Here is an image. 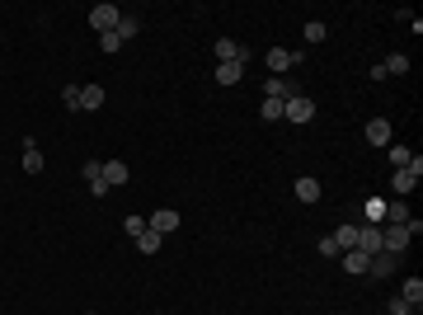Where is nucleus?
<instances>
[{
	"mask_svg": "<svg viewBox=\"0 0 423 315\" xmlns=\"http://www.w3.org/2000/svg\"><path fill=\"white\" fill-rule=\"evenodd\" d=\"M419 179H423V160L409 156V165H404V170H395V193H400V198H409V193L419 188Z\"/></svg>",
	"mask_w": 423,
	"mask_h": 315,
	"instance_id": "1",
	"label": "nucleus"
},
{
	"mask_svg": "<svg viewBox=\"0 0 423 315\" xmlns=\"http://www.w3.org/2000/svg\"><path fill=\"white\" fill-rule=\"evenodd\" d=\"M118 19H123V10H118V5H94V10H90V24L99 28V33H113V28H118Z\"/></svg>",
	"mask_w": 423,
	"mask_h": 315,
	"instance_id": "2",
	"label": "nucleus"
},
{
	"mask_svg": "<svg viewBox=\"0 0 423 315\" xmlns=\"http://www.w3.org/2000/svg\"><path fill=\"white\" fill-rule=\"evenodd\" d=\"M282 118H287V123H311V118H316V99H306V94L287 99V104H282Z\"/></svg>",
	"mask_w": 423,
	"mask_h": 315,
	"instance_id": "3",
	"label": "nucleus"
},
{
	"mask_svg": "<svg viewBox=\"0 0 423 315\" xmlns=\"http://www.w3.org/2000/svg\"><path fill=\"white\" fill-rule=\"evenodd\" d=\"M216 61H249V48L245 43H236V38H216Z\"/></svg>",
	"mask_w": 423,
	"mask_h": 315,
	"instance_id": "4",
	"label": "nucleus"
},
{
	"mask_svg": "<svg viewBox=\"0 0 423 315\" xmlns=\"http://www.w3.org/2000/svg\"><path fill=\"white\" fill-rule=\"evenodd\" d=\"M296 94H301V90H296V85H291L287 76L264 80V99H282V104H287V99H296Z\"/></svg>",
	"mask_w": 423,
	"mask_h": 315,
	"instance_id": "5",
	"label": "nucleus"
},
{
	"mask_svg": "<svg viewBox=\"0 0 423 315\" xmlns=\"http://www.w3.org/2000/svg\"><path fill=\"white\" fill-rule=\"evenodd\" d=\"M409 226H381V250H391V254H400L404 245H409Z\"/></svg>",
	"mask_w": 423,
	"mask_h": 315,
	"instance_id": "6",
	"label": "nucleus"
},
{
	"mask_svg": "<svg viewBox=\"0 0 423 315\" xmlns=\"http://www.w3.org/2000/svg\"><path fill=\"white\" fill-rule=\"evenodd\" d=\"M264 61H268V71H273V76H282V71H291V66L301 61V52H287V48H273V52H264Z\"/></svg>",
	"mask_w": 423,
	"mask_h": 315,
	"instance_id": "7",
	"label": "nucleus"
},
{
	"mask_svg": "<svg viewBox=\"0 0 423 315\" xmlns=\"http://www.w3.org/2000/svg\"><path fill=\"white\" fill-rule=\"evenodd\" d=\"M146 226H151V231H160V236H169V231H179V212H174V207H156Z\"/></svg>",
	"mask_w": 423,
	"mask_h": 315,
	"instance_id": "8",
	"label": "nucleus"
},
{
	"mask_svg": "<svg viewBox=\"0 0 423 315\" xmlns=\"http://www.w3.org/2000/svg\"><path fill=\"white\" fill-rule=\"evenodd\" d=\"M353 250H362V254H381V226H358V245Z\"/></svg>",
	"mask_w": 423,
	"mask_h": 315,
	"instance_id": "9",
	"label": "nucleus"
},
{
	"mask_svg": "<svg viewBox=\"0 0 423 315\" xmlns=\"http://www.w3.org/2000/svg\"><path fill=\"white\" fill-rule=\"evenodd\" d=\"M362 136H367V146H391V123H386V118H371L367 128H362Z\"/></svg>",
	"mask_w": 423,
	"mask_h": 315,
	"instance_id": "10",
	"label": "nucleus"
},
{
	"mask_svg": "<svg viewBox=\"0 0 423 315\" xmlns=\"http://www.w3.org/2000/svg\"><path fill=\"white\" fill-rule=\"evenodd\" d=\"M104 108V85H80V113H99Z\"/></svg>",
	"mask_w": 423,
	"mask_h": 315,
	"instance_id": "11",
	"label": "nucleus"
},
{
	"mask_svg": "<svg viewBox=\"0 0 423 315\" xmlns=\"http://www.w3.org/2000/svg\"><path fill=\"white\" fill-rule=\"evenodd\" d=\"M127 179H132V170H127L123 160H104V184L108 188H123Z\"/></svg>",
	"mask_w": 423,
	"mask_h": 315,
	"instance_id": "12",
	"label": "nucleus"
},
{
	"mask_svg": "<svg viewBox=\"0 0 423 315\" xmlns=\"http://www.w3.org/2000/svg\"><path fill=\"white\" fill-rule=\"evenodd\" d=\"M400 268V254H391V250H381V254H371V268L367 273H376V278H391Z\"/></svg>",
	"mask_w": 423,
	"mask_h": 315,
	"instance_id": "13",
	"label": "nucleus"
},
{
	"mask_svg": "<svg viewBox=\"0 0 423 315\" xmlns=\"http://www.w3.org/2000/svg\"><path fill=\"white\" fill-rule=\"evenodd\" d=\"M245 80V61H216V85H240Z\"/></svg>",
	"mask_w": 423,
	"mask_h": 315,
	"instance_id": "14",
	"label": "nucleus"
},
{
	"mask_svg": "<svg viewBox=\"0 0 423 315\" xmlns=\"http://www.w3.org/2000/svg\"><path fill=\"white\" fill-rule=\"evenodd\" d=\"M344 259V268L353 273V278H367V268H371V254H362V250H348V254H339Z\"/></svg>",
	"mask_w": 423,
	"mask_h": 315,
	"instance_id": "15",
	"label": "nucleus"
},
{
	"mask_svg": "<svg viewBox=\"0 0 423 315\" xmlns=\"http://www.w3.org/2000/svg\"><path fill=\"white\" fill-rule=\"evenodd\" d=\"M362 221H367V226H381V221H386V203H381V198H367V203H362Z\"/></svg>",
	"mask_w": 423,
	"mask_h": 315,
	"instance_id": "16",
	"label": "nucleus"
},
{
	"mask_svg": "<svg viewBox=\"0 0 423 315\" xmlns=\"http://www.w3.org/2000/svg\"><path fill=\"white\" fill-rule=\"evenodd\" d=\"M160 245H165V236H160V231H151V226L136 236V250H141V254H160Z\"/></svg>",
	"mask_w": 423,
	"mask_h": 315,
	"instance_id": "17",
	"label": "nucleus"
},
{
	"mask_svg": "<svg viewBox=\"0 0 423 315\" xmlns=\"http://www.w3.org/2000/svg\"><path fill=\"white\" fill-rule=\"evenodd\" d=\"M24 170L28 174H43V151H38V141H24Z\"/></svg>",
	"mask_w": 423,
	"mask_h": 315,
	"instance_id": "18",
	"label": "nucleus"
},
{
	"mask_svg": "<svg viewBox=\"0 0 423 315\" xmlns=\"http://www.w3.org/2000/svg\"><path fill=\"white\" fill-rule=\"evenodd\" d=\"M320 193H324L320 179H296V198H301V203H320Z\"/></svg>",
	"mask_w": 423,
	"mask_h": 315,
	"instance_id": "19",
	"label": "nucleus"
},
{
	"mask_svg": "<svg viewBox=\"0 0 423 315\" xmlns=\"http://www.w3.org/2000/svg\"><path fill=\"white\" fill-rule=\"evenodd\" d=\"M334 245H339V254H348V250H353V245H358V226H339V231H334Z\"/></svg>",
	"mask_w": 423,
	"mask_h": 315,
	"instance_id": "20",
	"label": "nucleus"
},
{
	"mask_svg": "<svg viewBox=\"0 0 423 315\" xmlns=\"http://www.w3.org/2000/svg\"><path fill=\"white\" fill-rule=\"evenodd\" d=\"M400 296H404L409 306H419V301H423V278H404V287H400Z\"/></svg>",
	"mask_w": 423,
	"mask_h": 315,
	"instance_id": "21",
	"label": "nucleus"
},
{
	"mask_svg": "<svg viewBox=\"0 0 423 315\" xmlns=\"http://www.w3.org/2000/svg\"><path fill=\"white\" fill-rule=\"evenodd\" d=\"M80 179H85V184H99V179H104V160H85V165H80Z\"/></svg>",
	"mask_w": 423,
	"mask_h": 315,
	"instance_id": "22",
	"label": "nucleus"
},
{
	"mask_svg": "<svg viewBox=\"0 0 423 315\" xmlns=\"http://www.w3.org/2000/svg\"><path fill=\"white\" fill-rule=\"evenodd\" d=\"M381 66H386V76H404V71H409V57H404V52H391Z\"/></svg>",
	"mask_w": 423,
	"mask_h": 315,
	"instance_id": "23",
	"label": "nucleus"
},
{
	"mask_svg": "<svg viewBox=\"0 0 423 315\" xmlns=\"http://www.w3.org/2000/svg\"><path fill=\"white\" fill-rule=\"evenodd\" d=\"M113 33H118V43H127V38H136V33H141V24H136L132 14H123V19H118V28H113Z\"/></svg>",
	"mask_w": 423,
	"mask_h": 315,
	"instance_id": "24",
	"label": "nucleus"
},
{
	"mask_svg": "<svg viewBox=\"0 0 423 315\" xmlns=\"http://www.w3.org/2000/svg\"><path fill=\"white\" fill-rule=\"evenodd\" d=\"M61 104L76 113V108H80V85H66V90H61Z\"/></svg>",
	"mask_w": 423,
	"mask_h": 315,
	"instance_id": "25",
	"label": "nucleus"
},
{
	"mask_svg": "<svg viewBox=\"0 0 423 315\" xmlns=\"http://www.w3.org/2000/svg\"><path fill=\"white\" fill-rule=\"evenodd\" d=\"M386 151H391V165H400V170H404V165H409V146H395V141H391V146H386Z\"/></svg>",
	"mask_w": 423,
	"mask_h": 315,
	"instance_id": "26",
	"label": "nucleus"
},
{
	"mask_svg": "<svg viewBox=\"0 0 423 315\" xmlns=\"http://www.w3.org/2000/svg\"><path fill=\"white\" fill-rule=\"evenodd\" d=\"M324 33H329V28L320 24V19H311V24H306V43H324Z\"/></svg>",
	"mask_w": 423,
	"mask_h": 315,
	"instance_id": "27",
	"label": "nucleus"
},
{
	"mask_svg": "<svg viewBox=\"0 0 423 315\" xmlns=\"http://www.w3.org/2000/svg\"><path fill=\"white\" fill-rule=\"evenodd\" d=\"M123 231H127V236H141V231H146V216H127V221H123Z\"/></svg>",
	"mask_w": 423,
	"mask_h": 315,
	"instance_id": "28",
	"label": "nucleus"
},
{
	"mask_svg": "<svg viewBox=\"0 0 423 315\" xmlns=\"http://www.w3.org/2000/svg\"><path fill=\"white\" fill-rule=\"evenodd\" d=\"M264 118H268V123H278V118H282V99H264Z\"/></svg>",
	"mask_w": 423,
	"mask_h": 315,
	"instance_id": "29",
	"label": "nucleus"
},
{
	"mask_svg": "<svg viewBox=\"0 0 423 315\" xmlns=\"http://www.w3.org/2000/svg\"><path fill=\"white\" fill-rule=\"evenodd\" d=\"M386 311H391V315H409V311H419V306H409L404 296H391V306H386Z\"/></svg>",
	"mask_w": 423,
	"mask_h": 315,
	"instance_id": "30",
	"label": "nucleus"
},
{
	"mask_svg": "<svg viewBox=\"0 0 423 315\" xmlns=\"http://www.w3.org/2000/svg\"><path fill=\"white\" fill-rule=\"evenodd\" d=\"M123 43H118V33H99V52H118Z\"/></svg>",
	"mask_w": 423,
	"mask_h": 315,
	"instance_id": "31",
	"label": "nucleus"
},
{
	"mask_svg": "<svg viewBox=\"0 0 423 315\" xmlns=\"http://www.w3.org/2000/svg\"><path fill=\"white\" fill-rule=\"evenodd\" d=\"M320 254H324V259H339V245H334V240L324 236V240H320Z\"/></svg>",
	"mask_w": 423,
	"mask_h": 315,
	"instance_id": "32",
	"label": "nucleus"
},
{
	"mask_svg": "<svg viewBox=\"0 0 423 315\" xmlns=\"http://www.w3.org/2000/svg\"><path fill=\"white\" fill-rule=\"evenodd\" d=\"M409 315H419V311H409Z\"/></svg>",
	"mask_w": 423,
	"mask_h": 315,
	"instance_id": "33",
	"label": "nucleus"
}]
</instances>
